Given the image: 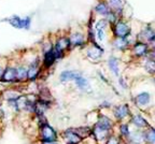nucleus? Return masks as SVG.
I'll use <instances>...</instances> for the list:
<instances>
[{"mask_svg": "<svg viewBox=\"0 0 155 144\" xmlns=\"http://www.w3.org/2000/svg\"><path fill=\"white\" fill-rule=\"evenodd\" d=\"M131 114H133V111H131L130 106L127 102L116 104V106H112V115H113L114 119L116 120V123H122V122H126V120H129Z\"/></svg>", "mask_w": 155, "mask_h": 144, "instance_id": "obj_1", "label": "nucleus"}, {"mask_svg": "<svg viewBox=\"0 0 155 144\" xmlns=\"http://www.w3.org/2000/svg\"><path fill=\"white\" fill-rule=\"evenodd\" d=\"M112 34L114 38H129L131 34V28L124 21H116L112 24Z\"/></svg>", "mask_w": 155, "mask_h": 144, "instance_id": "obj_2", "label": "nucleus"}, {"mask_svg": "<svg viewBox=\"0 0 155 144\" xmlns=\"http://www.w3.org/2000/svg\"><path fill=\"white\" fill-rule=\"evenodd\" d=\"M151 46L150 44L145 43L143 41L137 40L131 46V54L136 58H144L148 57L150 54Z\"/></svg>", "mask_w": 155, "mask_h": 144, "instance_id": "obj_3", "label": "nucleus"}, {"mask_svg": "<svg viewBox=\"0 0 155 144\" xmlns=\"http://www.w3.org/2000/svg\"><path fill=\"white\" fill-rule=\"evenodd\" d=\"M57 132L56 130L48 125V122L40 125V139L41 142H53L57 141Z\"/></svg>", "mask_w": 155, "mask_h": 144, "instance_id": "obj_4", "label": "nucleus"}, {"mask_svg": "<svg viewBox=\"0 0 155 144\" xmlns=\"http://www.w3.org/2000/svg\"><path fill=\"white\" fill-rule=\"evenodd\" d=\"M116 124H117V123H116V120L114 119V118H111L110 116L106 115L104 113H99V114L97 115V119H96V123H95V125H97L98 127L110 130V131H113Z\"/></svg>", "mask_w": 155, "mask_h": 144, "instance_id": "obj_5", "label": "nucleus"}, {"mask_svg": "<svg viewBox=\"0 0 155 144\" xmlns=\"http://www.w3.org/2000/svg\"><path fill=\"white\" fill-rule=\"evenodd\" d=\"M152 100V95L149 91H141L139 94H137L133 98L134 106H137L138 109H145L149 108Z\"/></svg>", "mask_w": 155, "mask_h": 144, "instance_id": "obj_6", "label": "nucleus"}, {"mask_svg": "<svg viewBox=\"0 0 155 144\" xmlns=\"http://www.w3.org/2000/svg\"><path fill=\"white\" fill-rule=\"evenodd\" d=\"M113 133V131L104 129L101 127H98L97 125H94L92 128V137L95 139V141L99 144H104L108 140V138Z\"/></svg>", "mask_w": 155, "mask_h": 144, "instance_id": "obj_7", "label": "nucleus"}, {"mask_svg": "<svg viewBox=\"0 0 155 144\" xmlns=\"http://www.w3.org/2000/svg\"><path fill=\"white\" fill-rule=\"evenodd\" d=\"M129 123H130V125L133 127H135L136 129H140V130H144L151 126L149 120L141 113H135V114L133 113L130 118H129Z\"/></svg>", "mask_w": 155, "mask_h": 144, "instance_id": "obj_8", "label": "nucleus"}, {"mask_svg": "<svg viewBox=\"0 0 155 144\" xmlns=\"http://www.w3.org/2000/svg\"><path fill=\"white\" fill-rule=\"evenodd\" d=\"M71 43H70V39L66 38V37H61L57 40L55 46H54V50H55L56 56H57V59H61L64 57V54L65 52L70 48Z\"/></svg>", "mask_w": 155, "mask_h": 144, "instance_id": "obj_9", "label": "nucleus"}, {"mask_svg": "<svg viewBox=\"0 0 155 144\" xmlns=\"http://www.w3.org/2000/svg\"><path fill=\"white\" fill-rule=\"evenodd\" d=\"M138 40L143 41L145 43L150 44V46L155 45V30L151 26H147L141 30L140 34L138 36Z\"/></svg>", "mask_w": 155, "mask_h": 144, "instance_id": "obj_10", "label": "nucleus"}, {"mask_svg": "<svg viewBox=\"0 0 155 144\" xmlns=\"http://www.w3.org/2000/svg\"><path fill=\"white\" fill-rule=\"evenodd\" d=\"M9 24H11L13 27L18 29H29L30 24H31V18L30 17H25V18H21L18 16H13L11 18L5 19Z\"/></svg>", "mask_w": 155, "mask_h": 144, "instance_id": "obj_11", "label": "nucleus"}, {"mask_svg": "<svg viewBox=\"0 0 155 144\" xmlns=\"http://www.w3.org/2000/svg\"><path fill=\"white\" fill-rule=\"evenodd\" d=\"M63 138L67 141V143L79 144L83 141V138L79 135V132L75 130V128H69L63 132Z\"/></svg>", "mask_w": 155, "mask_h": 144, "instance_id": "obj_12", "label": "nucleus"}, {"mask_svg": "<svg viewBox=\"0 0 155 144\" xmlns=\"http://www.w3.org/2000/svg\"><path fill=\"white\" fill-rule=\"evenodd\" d=\"M124 142L126 144H144V133H143V130H133L130 136Z\"/></svg>", "mask_w": 155, "mask_h": 144, "instance_id": "obj_13", "label": "nucleus"}, {"mask_svg": "<svg viewBox=\"0 0 155 144\" xmlns=\"http://www.w3.org/2000/svg\"><path fill=\"white\" fill-rule=\"evenodd\" d=\"M117 135L122 138V139L125 141L127 138L130 136L131 133V125L129 120H126V122H122V123H117Z\"/></svg>", "mask_w": 155, "mask_h": 144, "instance_id": "obj_14", "label": "nucleus"}, {"mask_svg": "<svg viewBox=\"0 0 155 144\" xmlns=\"http://www.w3.org/2000/svg\"><path fill=\"white\" fill-rule=\"evenodd\" d=\"M56 60H57V56H56L54 46L50 47L44 52V57H43V66L45 68H50L54 65Z\"/></svg>", "mask_w": 155, "mask_h": 144, "instance_id": "obj_15", "label": "nucleus"}, {"mask_svg": "<svg viewBox=\"0 0 155 144\" xmlns=\"http://www.w3.org/2000/svg\"><path fill=\"white\" fill-rule=\"evenodd\" d=\"M1 81L5 82V83H12V82H16L17 80V68L9 67L3 71V74L1 77Z\"/></svg>", "mask_w": 155, "mask_h": 144, "instance_id": "obj_16", "label": "nucleus"}, {"mask_svg": "<svg viewBox=\"0 0 155 144\" xmlns=\"http://www.w3.org/2000/svg\"><path fill=\"white\" fill-rule=\"evenodd\" d=\"M102 55H104V50L97 43H93L92 47H90L87 50V56L92 60L100 59L102 57Z\"/></svg>", "mask_w": 155, "mask_h": 144, "instance_id": "obj_17", "label": "nucleus"}, {"mask_svg": "<svg viewBox=\"0 0 155 144\" xmlns=\"http://www.w3.org/2000/svg\"><path fill=\"white\" fill-rule=\"evenodd\" d=\"M112 45L115 50L120 51V52H125L130 46V42H129L128 38H114Z\"/></svg>", "mask_w": 155, "mask_h": 144, "instance_id": "obj_18", "label": "nucleus"}, {"mask_svg": "<svg viewBox=\"0 0 155 144\" xmlns=\"http://www.w3.org/2000/svg\"><path fill=\"white\" fill-rule=\"evenodd\" d=\"M108 68H109L110 72H111L112 74L114 77H120V63H119V59L115 57V56H111L109 57L108 59Z\"/></svg>", "mask_w": 155, "mask_h": 144, "instance_id": "obj_19", "label": "nucleus"}, {"mask_svg": "<svg viewBox=\"0 0 155 144\" xmlns=\"http://www.w3.org/2000/svg\"><path fill=\"white\" fill-rule=\"evenodd\" d=\"M39 72H40V68H39V60H35L31 65L28 68V74H27V80L29 81H35L38 77Z\"/></svg>", "mask_w": 155, "mask_h": 144, "instance_id": "obj_20", "label": "nucleus"}, {"mask_svg": "<svg viewBox=\"0 0 155 144\" xmlns=\"http://www.w3.org/2000/svg\"><path fill=\"white\" fill-rule=\"evenodd\" d=\"M79 75H81L80 72L72 71V70H66L63 71L59 75V80L61 82H69V81H74Z\"/></svg>", "mask_w": 155, "mask_h": 144, "instance_id": "obj_21", "label": "nucleus"}, {"mask_svg": "<svg viewBox=\"0 0 155 144\" xmlns=\"http://www.w3.org/2000/svg\"><path fill=\"white\" fill-rule=\"evenodd\" d=\"M144 133V144H155V127L150 126L143 130Z\"/></svg>", "mask_w": 155, "mask_h": 144, "instance_id": "obj_22", "label": "nucleus"}, {"mask_svg": "<svg viewBox=\"0 0 155 144\" xmlns=\"http://www.w3.org/2000/svg\"><path fill=\"white\" fill-rule=\"evenodd\" d=\"M95 11L99 15H102V16H108V15L111 13V8H110L109 3L104 2V1H101L98 5L95 7Z\"/></svg>", "mask_w": 155, "mask_h": 144, "instance_id": "obj_23", "label": "nucleus"}, {"mask_svg": "<svg viewBox=\"0 0 155 144\" xmlns=\"http://www.w3.org/2000/svg\"><path fill=\"white\" fill-rule=\"evenodd\" d=\"M70 43L71 46H82L85 43V38L82 34H71L70 38Z\"/></svg>", "mask_w": 155, "mask_h": 144, "instance_id": "obj_24", "label": "nucleus"}, {"mask_svg": "<svg viewBox=\"0 0 155 144\" xmlns=\"http://www.w3.org/2000/svg\"><path fill=\"white\" fill-rule=\"evenodd\" d=\"M75 85L78 86V88H80L81 90H88L90 89V82L87 81V79H85L82 74L79 75L77 79L74 80Z\"/></svg>", "mask_w": 155, "mask_h": 144, "instance_id": "obj_25", "label": "nucleus"}, {"mask_svg": "<svg viewBox=\"0 0 155 144\" xmlns=\"http://www.w3.org/2000/svg\"><path fill=\"white\" fill-rule=\"evenodd\" d=\"M143 68L149 74L155 75V58L148 57L143 64Z\"/></svg>", "mask_w": 155, "mask_h": 144, "instance_id": "obj_26", "label": "nucleus"}, {"mask_svg": "<svg viewBox=\"0 0 155 144\" xmlns=\"http://www.w3.org/2000/svg\"><path fill=\"white\" fill-rule=\"evenodd\" d=\"M109 5L112 11L115 13H121L123 10V2L122 0H109Z\"/></svg>", "mask_w": 155, "mask_h": 144, "instance_id": "obj_27", "label": "nucleus"}, {"mask_svg": "<svg viewBox=\"0 0 155 144\" xmlns=\"http://www.w3.org/2000/svg\"><path fill=\"white\" fill-rule=\"evenodd\" d=\"M123 142H124V140L122 139L117 133H114L113 132V133L108 138V140H107V142L104 144H122Z\"/></svg>", "mask_w": 155, "mask_h": 144, "instance_id": "obj_28", "label": "nucleus"}, {"mask_svg": "<svg viewBox=\"0 0 155 144\" xmlns=\"http://www.w3.org/2000/svg\"><path fill=\"white\" fill-rule=\"evenodd\" d=\"M27 74H28V69L25 67H18L17 68V80L18 81H24L27 79Z\"/></svg>", "mask_w": 155, "mask_h": 144, "instance_id": "obj_29", "label": "nucleus"}, {"mask_svg": "<svg viewBox=\"0 0 155 144\" xmlns=\"http://www.w3.org/2000/svg\"><path fill=\"white\" fill-rule=\"evenodd\" d=\"M117 84H119V86L121 87L123 90H127V89H128V84H127V82H126V80L124 79L123 77H119Z\"/></svg>", "mask_w": 155, "mask_h": 144, "instance_id": "obj_30", "label": "nucleus"}, {"mask_svg": "<svg viewBox=\"0 0 155 144\" xmlns=\"http://www.w3.org/2000/svg\"><path fill=\"white\" fill-rule=\"evenodd\" d=\"M112 106H112V103L108 100H104V102L100 104V108L101 109H112Z\"/></svg>", "mask_w": 155, "mask_h": 144, "instance_id": "obj_31", "label": "nucleus"}, {"mask_svg": "<svg viewBox=\"0 0 155 144\" xmlns=\"http://www.w3.org/2000/svg\"><path fill=\"white\" fill-rule=\"evenodd\" d=\"M149 56H150V57H152V58H155V45L151 47L150 54H149Z\"/></svg>", "mask_w": 155, "mask_h": 144, "instance_id": "obj_32", "label": "nucleus"}, {"mask_svg": "<svg viewBox=\"0 0 155 144\" xmlns=\"http://www.w3.org/2000/svg\"><path fill=\"white\" fill-rule=\"evenodd\" d=\"M41 144H58L57 141H53V142H41Z\"/></svg>", "mask_w": 155, "mask_h": 144, "instance_id": "obj_33", "label": "nucleus"}, {"mask_svg": "<svg viewBox=\"0 0 155 144\" xmlns=\"http://www.w3.org/2000/svg\"><path fill=\"white\" fill-rule=\"evenodd\" d=\"M2 74H3V71L1 70V68H0V77H2Z\"/></svg>", "mask_w": 155, "mask_h": 144, "instance_id": "obj_34", "label": "nucleus"}, {"mask_svg": "<svg viewBox=\"0 0 155 144\" xmlns=\"http://www.w3.org/2000/svg\"><path fill=\"white\" fill-rule=\"evenodd\" d=\"M122 144H126V143H125V142H123V143H122Z\"/></svg>", "mask_w": 155, "mask_h": 144, "instance_id": "obj_35", "label": "nucleus"}, {"mask_svg": "<svg viewBox=\"0 0 155 144\" xmlns=\"http://www.w3.org/2000/svg\"><path fill=\"white\" fill-rule=\"evenodd\" d=\"M67 144H72V143H67Z\"/></svg>", "mask_w": 155, "mask_h": 144, "instance_id": "obj_36", "label": "nucleus"}]
</instances>
